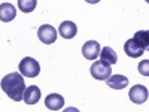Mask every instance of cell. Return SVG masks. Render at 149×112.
<instances>
[{
    "instance_id": "6da1fadb",
    "label": "cell",
    "mask_w": 149,
    "mask_h": 112,
    "mask_svg": "<svg viewBox=\"0 0 149 112\" xmlns=\"http://www.w3.org/2000/svg\"><path fill=\"white\" fill-rule=\"evenodd\" d=\"M2 90L5 91V94L8 97H10L15 102H21L24 99V90H26V81L21 73L12 72L8 73L6 76L2 79Z\"/></svg>"
},
{
    "instance_id": "7a4b0ae2",
    "label": "cell",
    "mask_w": 149,
    "mask_h": 112,
    "mask_svg": "<svg viewBox=\"0 0 149 112\" xmlns=\"http://www.w3.org/2000/svg\"><path fill=\"white\" fill-rule=\"evenodd\" d=\"M19 73L22 75V76L26 78H34L37 76V75L40 73V66L39 63L31 58V57H24L21 61H19Z\"/></svg>"
},
{
    "instance_id": "3957f363",
    "label": "cell",
    "mask_w": 149,
    "mask_h": 112,
    "mask_svg": "<svg viewBox=\"0 0 149 112\" xmlns=\"http://www.w3.org/2000/svg\"><path fill=\"white\" fill-rule=\"evenodd\" d=\"M91 76L97 81H106L110 75H112V66L107 63H103L102 60H95L91 64Z\"/></svg>"
},
{
    "instance_id": "277c9868",
    "label": "cell",
    "mask_w": 149,
    "mask_h": 112,
    "mask_svg": "<svg viewBox=\"0 0 149 112\" xmlns=\"http://www.w3.org/2000/svg\"><path fill=\"white\" fill-rule=\"evenodd\" d=\"M124 51H125V54L131 58H137L140 57L145 51H146V48L139 42V41H136L134 37L133 39H128L125 42V45H124Z\"/></svg>"
},
{
    "instance_id": "5b68a950",
    "label": "cell",
    "mask_w": 149,
    "mask_h": 112,
    "mask_svg": "<svg viewBox=\"0 0 149 112\" xmlns=\"http://www.w3.org/2000/svg\"><path fill=\"white\" fill-rule=\"evenodd\" d=\"M37 36H39L40 42H43L46 45H51V43H54L57 41V30L52 26L45 24V26L39 27V30H37Z\"/></svg>"
},
{
    "instance_id": "8992f818",
    "label": "cell",
    "mask_w": 149,
    "mask_h": 112,
    "mask_svg": "<svg viewBox=\"0 0 149 112\" xmlns=\"http://www.w3.org/2000/svg\"><path fill=\"white\" fill-rule=\"evenodd\" d=\"M130 100L136 105H142L148 100V88L143 85H133L128 93Z\"/></svg>"
},
{
    "instance_id": "52a82bcc",
    "label": "cell",
    "mask_w": 149,
    "mask_h": 112,
    "mask_svg": "<svg viewBox=\"0 0 149 112\" xmlns=\"http://www.w3.org/2000/svg\"><path fill=\"white\" fill-rule=\"evenodd\" d=\"M82 54L86 60H95L100 54V43L97 41H88L82 45Z\"/></svg>"
},
{
    "instance_id": "ba28073f",
    "label": "cell",
    "mask_w": 149,
    "mask_h": 112,
    "mask_svg": "<svg viewBox=\"0 0 149 112\" xmlns=\"http://www.w3.org/2000/svg\"><path fill=\"white\" fill-rule=\"evenodd\" d=\"M106 84H107V87H110V88H113V90H122L130 84V81H128L127 76L116 73V75H110L106 79Z\"/></svg>"
},
{
    "instance_id": "9c48e42d",
    "label": "cell",
    "mask_w": 149,
    "mask_h": 112,
    "mask_svg": "<svg viewBox=\"0 0 149 112\" xmlns=\"http://www.w3.org/2000/svg\"><path fill=\"white\" fill-rule=\"evenodd\" d=\"M58 32H60V36L64 37V39H73L78 33V27L73 21H64L60 24Z\"/></svg>"
},
{
    "instance_id": "30bf717a",
    "label": "cell",
    "mask_w": 149,
    "mask_h": 112,
    "mask_svg": "<svg viewBox=\"0 0 149 112\" xmlns=\"http://www.w3.org/2000/svg\"><path fill=\"white\" fill-rule=\"evenodd\" d=\"M40 99V88L36 85H30L24 90V99L22 100L27 105H36Z\"/></svg>"
},
{
    "instance_id": "8fae6325",
    "label": "cell",
    "mask_w": 149,
    "mask_h": 112,
    "mask_svg": "<svg viewBox=\"0 0 149 112\" xmlns=\"http://www.w3.org/2000/svg\"><path fill=\"white\" fill-rule=\"evenodd\" d=\"M45 106H46L48 109H51V111H60L61 108L64 106V97L60 96V94H57V93L49 94V96H46V99H45Z\"/></svg>"
},
{
    "instance_id": "7c38bea8",
    "label": "cell",
    "mask_w": 149,
    "mask_h": 112,
    "mask_svg": "<svg viewBox=\"0 0 149 112\" xmlns=\"http://www.w3.org/2000/svg\"><path fill=\"white\" fill-rule=\"evenodd\" d=\"M17 17V9L12 3H2L0 5V21L9 22Z\"/></svg>"
},
{
    "instance_id": "4fadbf2b",
    "label": "cell",
    "mask_w": 149,
    "mask_h": 112,
    "mask_svg": "<svg viewBox=\"0 0 149 112\" xmlns=\"http://www.w3.org/2000/svg\"><path fill=\"white\" fill-rule=\"evenodd\" d=\"M100 60L103 61V63H107V64H115L116 61H118V55L115 52V49L113 48H110V46H104L103 49H100Z\"/></svg>"
},
{
    "instance_id": "5bb4252c",
    "label": "cell",
    "mask_w": 149,
    "mask_h": 112,
    "mask_svg": "<svg viewBox=\"0 0 149 112\" xmlns=\"http://www.w3.org/2000/svg\"><path fill=\"white\" fill-rule=\"evenodd\" d=\"M36 5H37V0H18V8L24 14L33 12L36 9Z\"/></svg>"
},
{
    "instance_id": "9a60e30c",
    "label": "cell",
    "mask_w": 149,
    "mask_h": 112,
    "mask_svg": "<svg viewBox=\"0 0 149 112\" xmlns=\"http://www.w3.org/2000/svg\"><path fill=\"white\" fill-rule=\"evenodd\" d=\"M134 39L139 41V42L148 49V46H149V32H148V30H140V32H137V33L134 34Z\"/></svg>"
},
{
    "instance_id": "2e32d148",
    "label": "cell",
    "mask_w": 149,
    "mask_h": 112,
    "mask_svg": "<svg viewBox=\"0 0 149 112\" xmlns=\"http://www.w3.org/2000/svg\"><path fill=\"white\" fill-rule=\"evenodd\" d=\"M148 66H149V61H148V60L140 61V64H139V72L143 75V76H149V69H148Z\"/></svg>"
},
{
    "instance_id": "e0dca14e",
    "label": "cell",
    "mask_w": 149,
    "mask_h": 112,
    "mask_svg": "<svg viewBox=\"0 0 149 112\" xmlns=\"http://www.w3.org/2000/svg\"><path fill=\"white\" fill-rule=\"evenodd\" d=\"M86 3H91V5H95V3H98L100 0H85Z\"/></svg>"
}]
</instances>
